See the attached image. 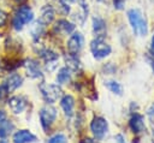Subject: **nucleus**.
<instances>
[{
  "label": "nucleus",
  "instance_id": "obj_15",
  "mask_svg": "<svg viewBox=\"0 0 154 143\" xmlns=\"http://www.w3.org/2000/svg\"><path fill=\"white\" fill-rule=\"evenodd\" d=\"M93 31L96 37H105L106 34V22L101 17L93 18Z\"/></svg>",
  "mask_w": 154,
  "mask_h": 143
},
{
  "label": "nucleus",
  "instance_id": "obj_10",
  "mask_svg": "<svg viewBox=\"0 0 154 143\" xmlns=\"http://www.w3.org/2000/svg\"><path fill=\"white\" fill-rule=\"evenodd\" d=\"M55 17V11L51 5H45L41 8V13H40V18L38 22L42 23L43 25H48L54 20Z\"/></svg>",
  "mask_w": 154,
  "mask_h": 143
},
{
  "label": "nucleus",
  "instance_id": "obj_34",
  "mask_svg": "<svg viewBox=\"0 0 154 143\" xmlns=\"http://www.w3.org/2000/svg\"><path fill=\"white\" fill-rule=\"evenodd\" d=\"M14 1H17V2H23V1H25V0H14Z\"/></svg>",
  "mask_w": 154,
  "mask_h": 143
},
{
  "label": "nucleus",
  "instance_id": "obj_35",
  "mask_svg": "<svg viewBox=\"0 0 154 143\" xmlns=\"http://www.w3.org/2000/svg\"><path fill=\"white\" fill-rule=\"evenodd\" d=\"M97 1H103V0H97Z\"/></svg>",
  "mask_w": 154,
  "mask_h": 143
},
{
  "label": "nucleus",
  "instance_id": "obj_28",
  "mask_svg": "<svg viewBox=\"0 0 154 143\" xmlns=\"http://www.w3.org/2000/svg\"><path fill=\"white\" fill-rule=\"evenodd\" d=\"M147 59H148V61H149V64H150V66H152V70H153V72H154V54H152V56H147Z\"/></svg>",
  "mask_w": 154,
  "mask_h": 143
},
{
  "label": "nucleus",
  "instance_id": "obj_4",
  "mask_svg": "<svg viewBox=\"0 0 154 143\" xmlns=\"http://www.w3.org/2000/svg\"><path fill=\"white\" fill-rule=\"evenodd\" d=\"M40 91H41V95H42L43 100L46 102H48V103L55 102L63 95L61 88L59 85H57V84H46V83H42V84H40Z\"/></svg>",
  "mask_w": 154,
  "mask_h": 143
},
{
  "label": "nucleus",
  "instance_id": "obj_26",
  "mask_svg": "<svg viewBox=\"0 0 154 143\" xmlns=\"http://www.w3.org/2000/svg\"><path fill=\"white\" fill-rule=\"evenodd\" d=\"M7 22V13L0 10V26H4Z\"/></svg>",
  "mask_w": 154,
  "mask_h": 143
},
{
  "label": "nucleus",
  "instance_id": "obj_30",
  "mask_svg": "<svg viewBox=\"0 0 154 143\" xmlns=\"http://www.w3.org/2000/svg\"><path fill=\"white\" fill-rule=\"evenodd\" d=\"M6 120V113L4 111H0V124H2Z\"/></svg>",
  "mask_w": 154,
  "mask_h": 143
},
{
  "label": "nucleus",
  "instance_id": "obj_33",
  "mask_svg": "<svg viewBox=\"0 0 154 143\" xmlns=\"http://www.w3.org/2000/svg\"><path fill=\"white\" fill-rule=\"evenodd\" d=\"M0 143H8V142H7L6 139H1V141H0Z\"/></svg>",
  "mask_w": 154,
  "mask_h": 143
},
{
  "label": "nucleus",
  "instance_id": "obj_18",
  "mask_svg": "<svg viewBox=\"0 0 154 143\" xmlns=\"http://www.w3.org/2000/svg\"><path fill=\"white\" fill-rule=\"evenodd\" d=\"M40 56L46 61V64H52V62H55L58 60V54L55 52H53L52 49H48V48H43L38 52Z\"/></svg>",
  "mask_w": 154,
  "mask_h": 143
},
{
  "label": "nucleus",
  "instance_id": "obj_27",
  "mask_svg": "<svg viewBox=\"0 0 154 143\" xmlns=\"http://www.w3.org/2000/svg\"><path fill=\"white\" fill-rule=\"evenodd\" d=\"M116 143H125L124 136H123V135H120V133H118V135L116 136Z\"/></svg>",
  "mask_w": 154,
  "mask_h": 143
},
{
  "label": "nucleus",
  "instance_id": "obj_11",
  "mask_svg": "<svg viewBox=\"0 0 154 143\" xmlns=\"http://www.w3.org/2000/svg\"><path fill=\"white\" fill-rule=\"evenodd\" d=\"M8 107L14 114H19L25 109L26 101L22 96H12L8 100Z\"/></svg>",
  "mask_w": 154,
  "mask_h": 143
},
{
  "label": "nucleus",
  "instance_id": "obj_7",
  "mask_svg": "<svg viewBox=\"0 0 154 143\" xmlns=\"http://www.w3.org/2000/svg\"><path fill=\"white\" fill-rule=\"evenodd\" d=\"M84 44V37L81 32H73L67 41V50L71 55H77Z\"/></svg>",
  "mask_w": 154,
  "mask_h": 143
},
{
  "label": "nucleus",
  "instance_id": "obj_6",
  "mask_svg": "<svg viewBox=\"0 0 154 143\" xmlns=\"http://www.w3.org/2000/svg\"><path fill=\"white\" fill-rule=\"evenodd\" d=\"M90 130L96 139H101L105 137L108 130V123L102 117H95L90 123Z\"/></svg>",
  "mask_w": 154,
  "mask_h": 143
},
{
  "label": "nucleus",
  "instance_id": "obj_12",
  "mask_svg": "<svg viewBox=\"0 0 154 143\" xmlns=\"http://www.w3.org/2000/svg\"><path fill=\"white\" fill-rule=\"evenodd\" d=\"M36 141V136L29 130H19L13 135V143H32Z\"/></svg>",
  "mask_w": 154,
  "mask_h": 143
},
{
  "label": "nucleus",
  "instance_id": "obj_17",
  "mask_svg": "<svg viewBox=\"0 0 154 143\" xmlns=\"http://www.w3.org/2000/svg\"><path fill=\"white\" fill-rule=\"evenodd\" d=\"M79 90L89 99L91 100H95L97 99V94H96V90H95V87H94V83L93 82H85V83H82L79 85Z\"/></svg>",
  "mask_w": 154,
  "mask_h": 143
},
{
  "label": "nucleus",
  "instance_id": "obj_22",
  "mask_svg": "<svg viewBox=\"0 0 154 143\" xmlns=\"http://www.w3.org/2000/svg\"><path fill=\"white\" fill-rule=\"evenodd\" d=\"M12 130H13V124L11 121L5 120L2 124H0V138H4L7 135H10Z\"/></svg>",
  "mask_w": 154,
  "mask_h": 143
},
{
  "label": "nucleus",
  "instance_id": "obj_14",
  "mask_svg": "<svg viewBox=\"0 0 154 143\" xmlns=\"http://www.w3.org/2000/svg\"><path fill=\"white\" fill-rule=\"evenodd\" d=\"M60 107L63 108L66 117H72L75 108V99L71 95H64L60 100Z\"/></svg>",
  "mask_w": 154,
  "mask_h": 143
},
{
  "label": "nucleus",
  "instance_id": "obj_25",
  "mask_svg": "<svg viewBox=\"0 0 154 143\" xmlns=\"http://www.w3.org/2000/svg\"><path fill=\"white\" fill-rule=\"evenodd\" d=\"M113 6L116 10H123L125 6V0H113Z\"/></svg>",
  "mask_w": 154,
  "mask_h": 143
},
{
  "label": "nucleus",
  "instance_id": "obj_9",
  "mask_svg": "<svg viewBox=\"0 0 154 143\" xmlns=\"http://www.w3.org/2000/svg\"><path fill=\"white\" fill-rule=\"evenodd\" d=\"M129 126L131 129V131L134 133H141L144 131L146 129V125H144V117L142 114H138V113H135L131 118H130V121H129Z\"/></svg>",
  "mask_w": 154,
  "mask_h": 143
},
{
  "label": "nucleus",
  "instance_id": "obj_32",
  "mask_svg": "<svg viewBox=\"0 0 154 143\" xmlns=\"http://www.w3.org/2000/svg\"><path fill=\"white\" fill-rule=\"evenodd\" d=\"M67 4H73V2H77L78 0H65Z\"/></svg>",
  "mask_w": 154,
  "mask_h": 143
},
{
  "label": "nucleus",
  "instance_id": "obj_23",
  "mask_svg": "<svg viewBox=\"0 0 154 143\" xmlns=\"http://www.w3.org/2000/svg\"><path fill=\"white\" fill-rule=\"evenodd\" d=\"M48 143H67V139H66V137L64 135L57 133V135H54L53 137L49 138Z\"/></svg>",
  "mask_w": 154,
  "mask_h": 143
},
{
  "label": "nucleus",
  "instance_id": "obj_24",
  "mask_svg": "<svg viewBox=\"0 0 154 143\" xmlns=\"http://www.w3.org/2000/svg\"><path fill=\"white\" fill-rule=\"evenodd\" d=\"M7 94H8V89H7V85L5 83V84L0 85V100H4L7 96Z\"/></svg>",
  "mask_w": 154,
  "mask_h": 143
},
{
  "label": "nucleus",
  "instance_id": "obj_29",
  "mask_svg": "<svg viewBox=\"0 0 154 143\" xmlns=\"http://www.w3.org/2000/svg\"><path fill=\"white\" fill-rule=\"evenodd\" d=\"M81 143H99V142H96V141H95V139H93V138L87 137V138H83V139L81 141Z\"/></svg>",
  "mask_w": 154,
  "mask_h": 143
},
{
  "label": "nucleus",
  "instance_id": "obj_16",
  "mask_svg": "<svg viewBox=\"0 0 154 143\" xmlns=\"http://www.w3.org/2000/svg\"><path fill=\"white\" fill-rule=\"evenodd\" d=\"M6 85H7V89H8V93H12L17 88H19L23 83V78L22 76H19L18 73H12L11 76H8L7 81L5 82Z\"/></svg>",
  "mask_w": 154,
  "mask_h": 143
},
{
  "label": "nucleus",
  "instance_id": "obj_31",
  "mask_svg": "<svg viewBox=\"0 0 154 143\" xmlns=\"http://www.w3.org/2000/svg\"><path fill=\"white\" fill-rule=\"evenodd\" d=\"M150 50H152V52H154V32H153L152 41H150Z\"/></svg>",
  "mask_w": 154,
  "mask_h": 143
},
{
  "label": "nucleus",
  "instance_id": "obj_21",
  "mask_svg": "<svg viewBox=\"0 0 154 143\" xmlns=\"http://www.w3.org/2000/svg\"><path fill=\"white\" fill-rule=\"evenodd\" d=\"M105 87L113 94L116 95H122L123 94V87L120 85V83L116 82V81H106L105 82Z\"/></svg>",
  "mask_w": 154,
  "mask_h": 143
},
{
  "label": "nucleus",
  "instance_id": "obj_19",
  "mask_svg": "<svg viewBox=\"0 0 154 143\" xmlns=\"http://www.w3.org/2000/svg\"><path fill=\"white\" fill-rule=\"evenodd\" d=\"M71 72L72 71L67 66L61 67L58 71V73H57V82L59 84H65V83L70 82V79H71Z\"/></svg>",
  "mask_w": 154,
  "mask_h": 143
},
{
  "label": "nucleus",
  "instance_id": "obj_1",
  "mask_svg": "<svg viewBox=\"0 0 154 143\" xmlns=\"http://www.w3.org/2000/svg\"><path fill=\"white\" fill-rule=\"evenodd\" d=\"M128 19L131 25V29L135 35L138 36H146L148 32V26H147V20L143 17L141 10L138 8H131L128 11Z\"/></svg>",
  "mask_w": 154,
  "mask_h": 143
},
{
  "label": "nucleus",
  "instance_id": "obj_8",
  "mask_svg": "<svg viewBox=\"0 0 154 143\" xmlns=\"http://www.w3.org/2000/svg\"><path fill=\"white\" fill-rule=\"evenodd\" d=\"M23 66L25 67L26 73H28L29 77H31V78H40V79L43 78V75H42V72H41V70H40L38 64H37L36 60L28 59V60L24 61Z\"/></svg>",
  "mask_w": 154,
  "mask_h": 143
},
{
  "label": "nucleus",
  "instance_id": "obj_20",
  "mask_svg": "<svg viewBox=\"0 0 154 143\" xmlns=\"http://www.w3.org/2000/svg\"><path fill=\"white\" fill-rule=\"evenodd\" d=\"M66 66L71 70V71H79L82 68V65H81V61L77 59L76 55H69L66 56Z\"/></svg>",
  "mask_w": 154,
  "mask_h": 143
},
{
  "label": "nucleus",
  "instance_id": "obj_5",
  "mask_svg": "<svg viewBox=\"0 0 154 143\" xmlns=\"http://www.w3.org/2000/svg\"><path fill=\"white\" fill-rule=\"evenodd\" d=\"M38 117H40V123H41V126L43 127V130H48L53 125V123L55 121L57 109L53 106L47 105L40 109Z\"/></svg>",
  "mask_w": 154,
  "mask_h": 143
},
{
  "label": "nucleus",
  "instance_id": "obj_2",
  "mask_svg": "<svg viewBox=\"0 0 154 143\" xmlns=\"http://www.w3.org/2000/svg\"><path fill=\"white\" fill-rule=\"evenodd\" d=\"M32 19H34V12H32V10L29 6L23 5V6L18 7V10L16 11L12 24H13V28L17 31H19V30L23 29V26L25 24L31 23Z\"/></svg>",
  "mask_w": 154,
  "mask_h": 143
},
{
  "label": "nucleus",
  "instance_id": "obj_13",
  "mask_svg": "<svg viewBox=\"0 0 154 143\" xmlns=\"http://www.w3.org/2000/svg\"><path fill=\"white\" fill-rule=\"evenodd\" d=\"M54 30L61 35H69V34L73 32L75 24H72L71 22H69L66 19H59L54 25Z\"/></svg>",
  "mask_w": 154,
  "mask_h": 143
},
{
  "label": "nucleus",
  "instance_id": "obj_3",
  "mask_svg": "<svg viewBox=\"0 0 154 143\" xmlns=\"http://www.w3.org/2000/svg\"><path fill=\"white\" fill-rule=\"evenodd\" d=\"M90 52H91V54L95 59L100 60V59H103V58L108 56L112 52V48L103 40V37H95L90 42Z\"/></svg>",
  "mask_w": 154,
  "mask_h": 143
}]
</instances>
